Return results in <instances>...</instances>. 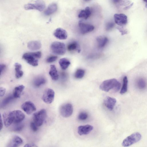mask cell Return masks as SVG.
<instances>
[{
    "label": "cell",
    "instance_id": "cell-4",
    "mask_svg": "<svg viewBox=\"0 0 147 147\" xmlns=\"http://www.w3.org/2000/svg\"><path fill=\"white\" fill-rule=\"evenodd\" d=\"M141 138L142 136L139 133H134L124 139L122 145L125 147L129 146L139 142L141 139Z\"/></svg>",
    "mask_w": 147,
    "mask_h": 147
},
{
    "label": "cell",
    "instance_id": "cell-25",
    "mask_svg": "<svg viewBox=\"0 0 147 147\" xmlns=\"http://www.w3.org/2000/svg\"><path fill=\"white\" fill-rule=\"evenodd\" d=\"M67 48L69 51H77L79 53L80 51L79 45L76 41H73L70 43L68 45Z\"/></svg>",
    "mask_w": 147,
    "mask_h": 147
},
{
    "label": "cell",
    "instance_id": "cell-36",
    "mask_svg": "<svg viewBox=\"0 0 147 147\" xmlns=\"http://www.w3.org/2000/svg\"><path fill=\"white\" fill-rule=\"evenodd\" d=\"M114 24L113 22H109L108 23L106 26V29L107 30H109L113 27Z\"/></svg>",
    "mask_w": 147,
    "mask_h": 147
},
{
    "label": "cell",
    "instance_id": "cell-21",
    "mask_svg": "<svg viewBox=\"0 0 147 147\" xmlns=\"http://www.w3.org/2000/svg\"><path fill=\"white\" fill-rule=\"evenodd\" d=\"M25 88L23 85H21L16 87L14 89L13 95L15 98H19Z\"/></svg>",
    "mask_w": 147,
    "mask_h": 147
},
{
    "label": "cell",
    "instance_id": "cell-12",
    "mask_svg": "<svg viewBox=\"0 0 147 147\" xmlns=\"http://www.w3.org/2000/svg\"><path fill=\"white\" fill-rule=\"evenodd\" d=\"M78 25L80 30L83 34L92 31L94 29V27L92 25L85 24L82 22H79Z\"/></svg>",
    "mask_w": 147,
    "mask_h": 147
},
{
    "label": "cell",
    "instance_id": "cell-32",
    "mask_svg": "<svg viewBox=\"0 0 147 147\" xmlns=\"http://www.w3.org/2000/svg\"><path fill=\"white\" fill-rule=\"evenodd\" d=\"M57 59V57L55 56H51L47 58L46 61L48 63H51L56 61Z\"/></svg>",
    "mask_w": 147,
    "mask_h": 147
},
{
    "label": "cell",
    "instance_id": "cell-8",
    "mask_svg": "<svg viewBox=\"0 0 147 147\" xmlns=\"http://www.w3.org/2000/svg\"><path fill=\"white\" fill-rule=\"evenodd\" d=\"M73 111V106L69 103L62 105L59 109V112L61 115L64 117H67L70 116L72 114Z\"/></svg>",
    "mask_w": 147,
    "mask_h": 147
},
{
    "label": "cell",
    "instance_id": "cell-39",
    "mask_svg": "<svg viewBox=\"0 0 147 147\" xmlns=\"http://www.w3.org/2000/svg\"><path fill=\"white\" fill-rule=\"evenodd\" d=\"M24 147H37L36 145L33 143H28L25 145Z\"/></svg>",
    "mask_w": 147,
    "mask_h": 147
},
{
    "label": "cell",
    "instance_id": "cell-29",
    "mask_svg": "<svg viewBox=\"0 0 147 147\" xmlns=\"http://www.w3.org/2000/svg\"><path fill=\"white\" fill-rule=\"evenodd\" d=\"M85 71L82 69H78L76 71L74 76L75 78L77 79H81L84 76Z\"/></svg>",
    "mask_w": 147,
    "mask_h": 147
},
{
    "label": "cell",
    "instance_id": "cell-33",
    "mask_svg": "<svg viewBox=\"0 0 147 147\" xmlns=\"http://www.w3.org/2000/svg\"><path fill=\"white\" fill-rule=\"evenodd\" d=\"M38 126L34 122H32L30 123V127L32 130L34 132L36 131L38 129Z\"/></svg>",
    "mask_w": 147,
    "mask_h": 147
},
{
    "label": "cell",
    "instance_id": "cell-10",
    "mask_svg": "<svg viewBox=\"0 0 147 147\" xmlns=\"http://www.w3.org/2000/svg\"><path fill=\"white\" fill-rule=\"evenodd\" d=\"M21 107L26 114H31L36 110V107L31 102L26 101L21 105Z\"/></svg>",
    "mask_w": 147,
    "mask_h": 147
},
{
    "label": "cell",
    "instance_id": "cell-18",
    "mask_svg": "<svg viewBox=\"0 0 147 147\" xmlns=\"http://www.w3.org/2000/svg\"><path fill=\"white\" fill-rule=\"evenodd\" d=\"M57 9V4L55 3H53L49 5L44 12V14L47 16H50L55 12Z\"/></svg>",
    "mask_w": 147,
    "mask_h": 147
},
{
    "label": "cell",
    "instance_id": "cell-3",
    "mask_svg": "<svg viewBox=\"0 0 147 147\" xmlns=\"http://www.w3.org/2000/svg\"><path fill=\"white\" fill-rule=\"evenodd\" d=\"M41 56L40 51L25 53L22 56V58L28 63L33 66H36L38 64V59Z\"/></svg>",
    "mask_w": 147,
    "mask_h": 147
},
{
    "label": "cell",
    "instance_id": "cell-13",
    "mask_svg": "<svg viewBox=\"0 0 147 147\" xmlns=\"http://www.w3.org/2000/svg\"><path fill=\"white\" fill-rule=\"evenodd\" d=\"M93 128V126L89 125H80L78 128V133L80 135H87L89 134Z\"/></svg>",
    "mask_w": 147,
    "mask_h": 147
},
{
    "label": "cell",
    "instance_id": "cell-5",
    "mask_svg": "<svg viewBox=\"0 0 147 147\" xmlns=\"http://www.w3.org/2000/svg\"><path fill=\"white\" fill-rule=\"evenodd\" d=\"M50 49L53 53L59 55H64L66 52L65 44L59 42L55 41L53 42L51 45Z\"/></svg>",
    "mask_w": 147,
    "mask_h": 147
},
{
    "label": "cell",
    "instance_id": "cell-28",
    "mask_svg": "<svg viewBox=\"0 0 147 147\" xmlns=\"http://www.w3.org/2000/svg\"><path fill=\"white\" fill-rule=\"evenodd\" d=\"M128 80L126 76L124 77L123 79V84L120 91L121 94L125 93L127 91Z\"/></svg>",
    "mask_w": 147,
    "mask_h": 147
},
{
    "label": "cell",
    "instance_id": "cell-31",
    "mask_svg": "<svg viewBox=\"0 0 147 147\" xmlns=\"http://www.w3.org/2000/svg\"><path fill=\"white\" fill-rule=\"evenodd\" d=\"M138 85L139 88L140 89L144 88L146 86V83L144 80L142 79H140L138 83Z\"/></svg>",
    "mask_w": 147,
    "mask_h": 147
},
{
    "label": "cell",
    "instance_id": "cell-1",
    "mask_svg": "<svg viewBox=\"0 0 147 147\" xmlns=\"http://www.w3.org/2000/svg\"><path fill=\"white\" fill-rule=\"evenodd\" d=\"M25 117V114L19 110L4 112L3 115V122L7 127L10 126L13 123H20Z\"/></svg>",
    "mask_w": 147,
    "mask_h": 147
},
{
    "label": "cell",
    "instance_id": "cell-23",
    "mask_svg": "<svg viewBox=\"0 0 147 147\" xmlns=\"http://www.w3.org/2000/svg\"><path fill=\"white\" fill-rule=\"evenodd\" d=\"M46 82V80L45 78L42 76H39L34 79L33 84L35 87H39L45 84Z\"/></svg>",
    "mask_w": 147,
    "mask_h": 147
},
{
    "label": "cell",
    "instance_id": "cell-40",
    "mask_svg": "<svg viewBox=\"0 0 147 147\" xmlns=\"http://www.w3.org/2000/svg\"><path fill=\"white\" fill-rule=\"evenodd\" d=\"M0 130H1L3 128V124L2 122V120L1 117V115L0 118Z\"/></svg>",
    "mask_w": 147,
    "mask_h": 147
},
{
    "label": "cell",
    "instance_id": "cell-37",
    "mask_svg": "<svg viewBox=\"0 0 147 147\" xmlns=\"http://www.w3.org/2000/svg\"><path fill=\"white\" fill-rule=\"evenodd\" d=\"M6 92V89L3 87L0 88V96L1 97L4 96Z\"/></svg>",
    "mask_w": 147,
    "mask_h": 147
},
{
    "label": "cell",
    "instance_id": "cell-45",
    "mask_svg": "<svg viewBox=\"0 0 147 147\" xmlns=\"http://www.w3.org/2000/svg\"><path fill=\"white\" fill-rule=\"evenodd\" d=\"M84 0L85 1H89L90 0Z\"/></svg>",
    "mask_w": 147,
    "mask_h": 147
},
{
    "label": "cell",
    "instance_id": "cell-35",
    "mask_svg": "<svg viewBox=\"0 0 147 147\" xmlns=\"http://www.w3.org/2000/svg\"><path fill=\"white\" fill-rule=\"evenodd\" d=\"M117 29L121 33L122 35H123L127 33V31L126 29H124L123 27H118Z\"/></svg>",
    "mask_w": 147,
    "mask_h": 147
},
{
    "label": "cell",
    "instance_id": "cell-43",
    "mask_svg": "<svg viewBox=\"0 0 147 147\" xmlns=\"http://www.w3.org/2000/svg\"><path fill=\"white\" fill-rule=\"evenodd\" d=\"M146 7L147 8V2H146V3L145 5Z\"/></svg>",
    "mask_w": 147,
    "mask_h": 147
},
{
    "label": "cell",
    "instance_id": "cell-15",
    "mask_svg": "<svg viewBox=\"0 0 147 147\" xmlns=\"http://www.w3.org/2000/svg\"><path fill=\"white\" fill-rule=\"evenodd\" d=\"M22 139L20 137L15 136H13L9 141L8 147H16L21 145L23 143Z\"/></svg>",
    "mask_w": 147,
    "mask_h": 147
},
{
    "label": "cell",
    "instance_id": "cell-11",
    "mask_svg": "<svg viewBox=\"0 0 147 147\" xmlns=\"http://www.w3.org/2000/svg\"><path fill=\"white\" fill-rule=\"evenodd\" d=\"M114 18L115 23L120 26H124L127 23V17L124 14H115L114 15Z\"/></svg>",
    "mask_w": 147,
    "mask_h": 147
},
{
    "label": "cell",
    "instance_id": "cell-16",
    "mask_svg": "<svg viewBox=\"0 0 147 147\" xmlns=\"http://www.w3.org/2000/svg\"><path fill=\"white\" fill-rule=\"evenodd\" d=\"M116 102V100L115 98L109 96L106 97L104 100L105 106L111 111L113 109Z\"/></svg>",
    "mask_w": 147,
    "mask_h": 147
},
{
    "label": "cell",
    "instance_id": "cell-6",
    "mask_svg": "<svg viewBox=\"0 0 147 147\" xmlns=\"http://www.w3.org/2000/svg\"><path fill=\"white\" fill-rule=\"evenodd\" d=\"M46 115V110L44 109H41L34 113L33 116V122L37 126H40L43 124Z\"/></svg>",
    "mask_w": 147,
    "mask_h": 147
},
{
    "label": "cell",
    "instance_id": "cell-42",
    "mask_svg": "<svg viewBox=\"0 0 147 147\" xmlns=\"http://www.w3.org/2000/svg\"><path fill=\"white\" fill-rule=\"evenodd\" d=\"M113 1L115 2H119L120 0H113Z\"/></svg>",
    "mask_w": 147,
    "mask_h": 147
},
{
    "label": "cell",
    "instance_id": "cell-19",
    "mask_svg": "<svg viewBox=\"0 0 147 147\" xmlns=\"http://www.w3.org/2000/svg\"><path fill=\"white\" fill-rule=\"evenodd\" d=\"M49 74L53 80H56L58 79L59 75L55 65H51Z\"/></svg>",
    "mask_w": 147,
    "mask_h": 147
},
{
    "label": "cell",
    "instance_id": "cell-9",
    "mask_svg": "<svg viewBox=\"0 0 147 147\" xmlns=\"http://www.w3.org/2000/svg\"><path fill=\"white\" fill-rule=\"evenodd\" d=\"M55 96L54 90L51 88H47L44 92L42 99L46 103L50 104L53 101Z\"/></svg>",
    "mask_w": 147,
    "mask_h": 147
},
{
    "label": "cell",
    "instance_id": "cell-44",
    "mask_svg": "<svg viewBox=\"0 0 147 147\" xmlns=\"http://www.w3.org/2000/svg\"><path fill=\"white\" fill-rule=\"evenodd\" d=\"M143 1L146 2H147V0H143Z\"/></svg>",
    "mask_w": 147,
    "mask_h": 147
},
{
    "label": "cell",
    "instance_id": "cell-22",
    "mask_svg": "<svg viewBox=\"0 0 147 147\" xmlns=\"http://www.w3.org/2000/svg\"><path fill=\"white\" fill-rule=\"evenodd\" d=\"M96 39L98 47L100 48H102L104 47L108 41L107 38L104 36H98Z\"/></svg>",
    "mask_w": 147,
    "mask_h": 147
},
{
    "label": "cell",
    "instance_id": "cell-20",
    "mask_svg": "<svg viewBox=\"0 0 147 147\" xmlns=\"http://www.w3.org/2000/svg\"><path fill=\"white\" fill-rule=\"evenodd\" d=\"M91 11L90 8L86 7L85 9L82 10L79 13L78 17L79 18H82L87 19L91 15Z\"/></svg>",
    "mask_w": 147,
    "mask_h": 147
},
{
    "label": "cell",
    "instance_id": "cell-30",
    "mask_svg": "<svg viewBox=\"0 0 147 147\" xmlns=\"http://www.w3.org/2000/svg\"><path fill=\"white\" fill-rule=\"evenodd\" d=\"M88 116L87 113L84 112H82L79 114L78 118L80 120H84L87 119Z\"/></svg>",
    "mask_w": 147,
    "mask_h": 147
},
{
    "label": "cell",
    "instance_id": "cell-7",
    "mask_svg": "<svg viewBox=\"0 0 147 147\" xmlns=\"http://www.w3.org/2000/svg\"><path fill=\"white\" fill-rule=\"evenodd\" d=\"M45 7V2L43 0H36L33 3H29L25 4L24 6L26 10L36 9L42 11Z\"/></svg>",
    "mask_w": 147,
    "mask_h": 147
},
{
    "label": "cell",
    "instance_id": "cell-14",
    "mask_svg": "<svg viewBox=\"0 0 147 147\" xmlns=\"http://www.w3.org/2000/svg\"><path fill=\"white\" fill-rule=\"evenodd\" d=\"M53 35L57 38L60 40L66 39L67 37L66 31L61 28H57L54 31Z\"/></svg>",
    "mask_w": 147,
    "mask_h": 147
},
{
    "label": "cell",
    "instance_id": "cell-26",
    "mask_svg": "<svg viewBox=\"0 0 147 147\" xmlns=\"http://www.w3.org/2000/svg\"><path fill=\"white\" fill-rule=\"evenodd\" d=\"M59 63L61 69L63 70H65L70 65V62L68 59L63 58L59 60Z\"/></svg>",
    "mask_w": 147,
    "mask_h": 147
},
{
    "label": "cell",
    "instance_id": "cell-34",
    "mask_svg": "<svg viewBox=\"0 0 147 147\" xmlns=\"http://www.w3.org/2000/svg\"><path fill=\"white\" fill-rule=\"evenodd\" d=\"M24 126L21 124L16 126L14 129L13 131L16 132H19L21 131L23 129Z\"/></svg>",
    "mask_w": 147,
    "mask_h": 147
},
{
    "label": "cell",
    "instance_id": "cell-38",
    "mask_svg": "<svg viewBox=\"0 0 147 147\" xmlns=\"http://www.w3.org/2000/svg\"><path fill=\"white\" fill-rule=\"evenodd\" d=\"M0 68L1 70V74L4 71L6 68V65L4 64H1Z\"/></svg>",
    "mask_w": 147,
    "mask_h": 147
},
{
    "label": "cell",
    "instance_id": "cell-2",
    "mask_svg": "<svg viewBox=\"0 0 147 147\" xmlns=\"http://www.w3.org/2000/svg\"><path fill=\"white\" fill-rule=\"evenodd\" d=\"M121 84L117 80L113 78L104 81L100 86V89L103 91L108 92L113 89L115 92L118 91L120 88Z\"/></svg>",
    "mask_w": 147,
    "mask_h": 147
},
{
    "label": "cell",
    "instance_id": "cell-41",
    "mask_svg": "<svg viewBox=\"0 0 147 147\" xmlns=\"http://www.w3.org/2000/svg\"><path fill=\"white\" fill-rule=\"evenodd\" d=\"M133 3H131V4L125 7L124 8V9H129L130 8H131L132 7V6L133 5Z\"/></svg>",
    "mask_w": 147,
    "mask_h": 147
},
{
    "label": "cell",
    "instance_id": "cell-17",
    "mask_svg": "<svg viewBox=\"0 0 147 147\" xmlns=\"http://www.w3.org/2000/svg\"><path fill=\"white\" fill-rule=\"evenodd\" d=\"M41 47L40 42L38 41H31L28 42L27 47L31 50H36L39 49Z\"/></svg>",
    "mask_w": 147,
    "mask_h": 147
},
{
    "label": "cell",
    "instance_id": "cell-27",
    "mask_svg": "<svg viewBox=\"0 0 147 147\" xmlns=\"http://www.w3.org/2000/svg\"><path fill=\"white\" fill-rule=\"evenodd\" d=\"M14 98L13 94L9 95L6 97L2 101L1 104V107L3 108L5 107Z\"/></svg>",
    "mask_w": 147,
    "mask_h": 147
},
{
    "label": "cell",
    "instance_id": "cell-24",
    "mask_svg": "<svg viewBox=\"0 0 147 147\" xmlns=\"http://www.w3.org/2000/svg\"><path fill=\"white\" fill-rule=\"evenodd\" d=\"M15 70V76L16 78L18 79L23 75V72L21 70L22 65L19 63H16L14 64Z\"/></svg>",
    "mask_w": 147,
    "mask_h": 147
}]
</instances>
